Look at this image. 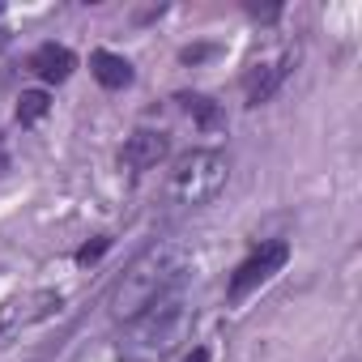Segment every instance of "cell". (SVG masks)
I'll return each mask as SVG.
<instances>
[{"mask_svg":"<svg viewBox=\"0 0 362 362\" xmlns=\"http://www.w3.org/2000/svg\"><path fill=\"white\" fill-rule=\"evenodd\" d=\"M226 179H230V158L222 149H192L170 170V201L184 209L209 205L226 188Z\"/></svg>","mask_w":362,"mask_h":362,"instance_id":"3","label":"cell"},{"mask_svg":"<svg viewBox=\"0 0 362 362\" xmlns=\"http://www.w3.org/2000/svg\"><path fill=\"white\" fill-rule=\"evenodd\" d=\"M107 247H111V239H94V243H86V247L77 252V264H94V260H98Z\"/></svg>","mask_w":362,"mask_h":362,"instance_id":"12","label":"cell"},{"mask_svg":"<svg viewBox=\"0 0 362 362\" xmlns=\"http://www.w3.org/2000/svg\"><path fill=\"white\" fill-rule=\"evenodd\" d=\"M47 111H52V98L43 90H22V98H18V119L22 124H39Z\"/></svg>","mask_w":362,"mask_h":362,"instance_id":"11","label":"cell"},{"mask_svg":"<svg viewBox=\"0 0 362 362\" xmlns=\"http://www.w3.org/2000/svg\"><path fill=\"white\" fill-rule=\"evenodd\" d=\"M184 362H209V349H205V345H197V349H192Z\"/></svg>","mask_w":362,"mask_h":362,"instance_id":"13","label":"cell"},{"mask_svg":"<svg viewBox=\"0 0 362 362\" xmlns=\"http://www.w3.org/2000/svg\"><path fill=\"white\" fill-rule=\"evenodd\" d=\"M294 60H298V52H294V47H281V52H273V56L256 60V64H252V73H247V81H243L247 107H264V103L286 86V77L294 73Z\"/></svg>","mask_w":362,"mask_h":362,"instance_id":"6","label":"cell"},{"mask_svg":"<svg viewBox=\"0 0 362 362\" xmlns=\"http://www.w3.org/2000/svg\"><path fill=\"white\" fill-rule=\"evenodd\" d=\"M179 103H184V111L201 124V128H218L222 124V107L205 94H179Z\"/></svg>","mask_w":362,"mask_h":362,"instance_id":"10","label":"cell"},{"mask_svg":"<svg viewBox=\"0 0 362 362\" xmlns=\"http://www.w3.org/2000/svg\"><path fill=\"white\" fill-rule=\"evenodd\" d=\"M166 153H170V141H166V132L136 128V132L124 141V149H119V162H124L128 170H153V166H158Z\"/></svg>","mask_w":362,"mask_h":362,"instance_id":"7","label":"cell"},{"mask_svg":"<svg viewBox=\"0 0 362 362\" xmlns=\"http://www.w3.org/2000/svg\"><path fill=\"white\" fill-rule=\"evenodd\" d=\"M77 69V56L69 52V47H60V43H43L35 56H30V73L39 77V81H69V73Z\"/></svg>","mask_w":362,"mask_h":362,"instance_id":"8","label":"cell"},{"mask_svg":"<svg viewBox=\"0 0 362 362\" xmlns=\"http://www.w3.org/2000/svg\"><path fill=\"white\" fill-rule=\"evenodd\" d=\"M290 260V243H281V239H273V243H260L239 269H235V277H230V286H226V298L230 303H243L252 290H260L273 273H281V264Z\"/></svg>","mask_w":362,"mask_h":362,"instance_id":"4","label":"cell"},{"mask_svg":"<svg viewBox=\"0 0 362 362\" xmlns=\"http://www.w3.org/2000/svg\"><path fill=\"white\" fill-rule=\"evenodd\" d=\"M5 47H9V30H5V26H0V52H5Z\"/></svg>","mask_w":362,"mask_h":362,"instance_id":"15","label":"cell"},{"mask_svg":"<svg viewBox=\"0 0 362 362\" xmlns=\"http://www.w3.org/2000/svg\"><path fill=\"white\" fill-rule=\"evenodd\" d=\"M90 73H94V81H98L103 90H124V86H132V64H128L124 56H115V52H94V56H90Z\"/></svg>","mask_w":362,"mask_h":362,"instance_id":"9","label":"cell"},{"mask_svg":"<svg viewBox=\"0 0 362 362\" xmlns=\"http://www.w3.org/2000/svg\"><path fill=\"white\" fill-rule=\"evenodd\" d=\"M9 170V149H5V136H0V175Z\"/></svg>","mask_w":362,"mask_h":362,"instance_id":"14","label":"cell"},{"mask_svg":"<svg viewBox=\"0 0 362 362\" xmlns=\"http://www.w3.org/2000/svg\"><path fill=\"white\" fill-rule=\"evenodd\" d=\"M192 320H197L192 303L184 298V290H175V294L158 298L153 307H145L136 320H128L124 354H128V358H141V362H145V358H162V354H170L179 341L188 337Z\"/></svg>","mask_w":362,"mask_h":362,"instance_id":"2","label":"cell"},{"mask_svg":"<svg viewBox=\"0 0 362 362\" xmlns=\"http://www.w3.org/2000/svg\"><path fill=\"white\" fill-rule=\"evenodd\" d=\"M184 277H188V252L179 243H149L115 281L111 290V315L119 324L136 320L145 307H153L158 298L184 290Z\"/></svg>","mask_w":362,"mask_h":362,"instance_id":"1","label":"cell"},{"mask_svg":"<svg viewBox=\"0 0 362 362\" xmlns=\"http://www.w3.org/2000/svg\"><path fill=\"white\" fill-rule=\"evenodd\" d=\"M60 307H64V298H60L56 290H35V294H26V298H9L5 307H0V341L18 337V332L30 328V324L52 320Z\"/></svg>","mask_w":362,"mask_h":362,"instance_id":"5","label":"cell"}]
</instances>
